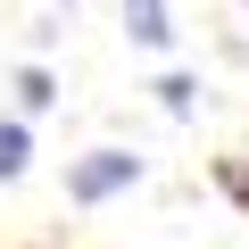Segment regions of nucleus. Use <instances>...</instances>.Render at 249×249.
<instances>
[{"label":"nucleus","instance_id":"f03ea898","mask_svg":"<svg viewBox=\"0 0 249 249\" xmlns=\"http://www.w3.org/2000/svg\"><path fill=\"white\" fill-rule=\"evenodd\" d=\"M124 17H133V42H150V50H166V42H175L166 0H124Z\"/></svg>","mask_w":249,"mask_h":249},{"label":"nucleus","instance_id":"f257e3e1","mask_svg":"<svg viewBox=\"0 0 249 249\" xmlns=\"http://www.w3.org/2000/svg\"><path fill=\"white\" fill-rule=\"evenodd\" d=\"M124 183H142V158H133V150H91V158L67 166V199H83V208H91V199H116Z\"/></svg>","mask_w":249,"mask_h":249},{"label":"nucleus","instance_id":"7ed1b4c3","mask_svg":"<svg viewBox=\"0 0 249 249\" xmlns=\"http://www.w3.org/2000/svg\"><path fill=\"white\" fill-rule=\"evenodd\" d=\"M25 175V124H0V183Z\"/></svg>","mask_w":249,"mask_h":249},{"label":"nucleus","instance_id":"20e7f679","mask_svg":"<svg viewBox=\"0 0 249 249\" xmlns=\"http://www.w3.org/2000/svg\"><path fill=\"white\" fill-rule=\"evenodd\" d=\"M17 91H25V108H50V75H42V67H25V75H17Z\"/></svg>","mask_w":249,"mask_h":249}]
</instances>
